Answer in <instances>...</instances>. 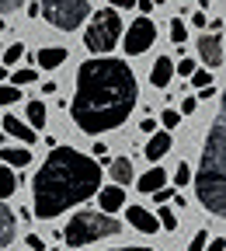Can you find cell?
<instances>
[{"mask_svg":"<svg viewBox=\"0 0 226 251\" xmlns=\"http://www.w3.org/2000/svg\"><path fill=\"white\" fill-rule=\"evenodd\" d=\"M199 56L205 63V70H219L223 67V31H212V35L199 39Z\"/></svg>","mask_w":226,"mask_h":251,"instance_id":"cell-8","label":"cell"},{"mask_svg":"<svg viewBox=\"0 0 226 251\" xmlns=\"http://www.w3.org/2000/svg\"><path fill=\"white\" fill-rule=\"evenodd\" d=\"M139 101V84L136 74L125 59L115 56H94L80 63L77 87H73V126L87 136L112 133L129 119V112Z\"/></svg>","mask_w":226,"mask_h":251,"instance_id":"cell-1","label":"cell"},{"mask_svg":"<svg viewBox=\"0 0 226 251\" xmlns=\"http://www.w3.org/2000/svg\"><path fill=\"white\" fill-rule=\"evenodd\" d=\"M28 122H31V129H45V105L42 101H28Z\"/></svg>","mask_w":226,"mask_h":251,"instance_id":"cell-20","label":"cell"},{"mask_svg":"<svg viewBox=\"0 0 226 251\" xmlns=\"http://www.w3.org/2000/svg\"><path fill=\"white\" fill-rule=\"evenodd\" d=\"M0 126H4V133L7 136H14V140H21L24 147H31V143H35V129H31V126H24L21 119H14V115H4V119H0Z\"/></svg>","mask_w":226,"mask_h":251,"instance_id":"cell-10","label":"cell"},{"mask_svg":"<svg viewBox=\"0 0 226 251\" xmlns=\"http://www.w3.org/2000/svg\"><path fill=\"white\" fill-rule=\"evenodd\" d=\"M21 7H28V0H0V14H14Z\"/></svg>","mask_w":226,"mask_h":251,"instance_id":"cell-28","label":"cell"},{"mask_svg":"<svg viewBox=\"0 0 226 251\" xmlns=\"http://www.w3.org/2000/svg\"><path fill=\"white\" fill-rule=\"evenodd\" d=\"M191 70H195V59H188V56H181V63L174 67V74H181V77H191Z\"/></svg>","mask_w":226,"mask_h":251,"instance_id":"cell-30","label":"cell"},{"mask_svg":"<svg viewBox=\"0 0 226 251\" xmlns=\"http://www.w3.org/2000/svg\"><path fill=\"white\" fill-rule=\"evenodd\" d=\"M153 196H157V202H167V199L174 196V188H167V185H164V188H157V192H153Z\"/></svg>","mask_w":226,"mask_h":251,"instance_id":"cell-35","label":"cell"},{"mask_svg":"<svg viewBox=\"0 0 226 251\" xmlns=\"http://www.w3.org/2000/svg\"><path fill=\"white\" fill-rule=\"evenodd\" d=\"M24 244H28L31 251H45V241H42L39 234H28V237H24Z\"/></svg>","mask_w":226,"mask_h":251,"instance_id":"cell-32","label":"cell"},{"mask_svg":"<svg viewBox=\"0 0 226 251\" xmlns=\"http://www.w3.org/2000/svg\"><path fill=\"white\" fill-rule=\"evenodd\" d=\"M105 153H108V143L98 140V143H94V157H105Z\"/></svg>","mask_w":226,"mask_h":251,"instance_id":"cell-36","label":"cell"},{"mask_svg":"<svg viewBox=\"0 0 226 251\" xmlns=\"http://www.w3.org/2000/svg\"><path fill=\"white\" fill-rule=\"evenodd\" d=\"M18 101H21V87L0 84V105H18Z\"/></svg>","mask_w":226,"mask_h":251,"instance_id":"cell-23","label":"cell"},{"mask_svg":"<svg viewBox=\"0 0 226 251\" xmlns=\"http://www.w3.org/2000/svg\"><path fill=\"white\" fill-rule=\"evenodd\" d=\"M143 133H157V122L153 119H143Z\"/></svg>","mask_w":226,"mask_h":251,"instance_id":"cell-39","label":"cell"},{"mask_svg":"<svg viewBox=\"0 0 226 251\" xmlns=\"http://www.w3.org/2000/svg\"><path fill=\"white\" fill-rule=\"evenodd\" d=\"M184 39H188V25L174 18V21H171V42H174V46H184Z\"/></svg>","mask_w":226,"mask_h":251,"instance_id":"cell-24","label":"cell"},{"mask_svg":"<svg viewBox=\"0 0 226 251\" xmlns=\"http://www.w3.org/2000/svg\"><path fill=\"white\" fill-rule=\"evenodd\" d=\"M167 150H171V133H167V129H164V133H160V129H157V133H150V140H146V161H153V164H157Z\"/></svg>","mask_w":226,"mask_h":251,"instance_id":"cell-15","label":"cell"},{"mask_svg":"<svg viewBox=\"0 0 226 251\" xmlns=\"http://www.w3.org/2000/svg\"><path fill=\"white\" fill-rule=\"evenodd\" d=\"M136 0H112V11H133Z\"/></svg>","mask_w":226,"mask_h":251,"instance_id":"cell-34","label":"cell"},{"mask_svg":"<svg viewBox=\"0 0 226 251\" xmlns=\"http://www.w3.org/2000/svg\"><path fill=\"white\" fill-rule=\"evenodd\" d=\"M0 147H4V133H0Z\"/></svg>","mask_w":226,"mask_h":251,"instance_id":"cell-43","label":"cell"},{"mask_svg":"<svg viewBox=\"0 0 226 251\" xmlns=\"http://www.w3.org/2000/svg\"><path fill=\"white\" fill-rule=\"evenodd\" d=\"M209 244V230H199L195 237H191V244H188V251H202Z\"/></svg>","mask_w":226,"mask_h":251,"instance_id":"cell-29","label":"cell"},{"mask_svg":"<svg viewBox=\"0 0 226 251\" xmlns=\"http://www.w3.org/2000/svg\"><path fill=\"white\" fill-rule=\"evenodd\" d=\"M136 185H139V192L153 196L157 188H164V185H167V171L160 168V164H153V168H150L146 175H139V181H136Z\"/></svg>","mask_w":226,"mask_h":251,"instance_id":"cell-16","label":"cell"},{"mask_svg":"<svg viewBox=\"0 0 226 251\" xmlns=\"http://www.w3.org/2000/svg\"><path fill=\"white\" fill-rule=\"evenodd\" d=\"M101 188V164L73 147H52L31 181V206L35 220H56L77 202L98 196Z\"/></svg>","mask_w":226,"mask_h":251,"instance_id":"cell-2","label":"cell"},{"mask_svg":"<svg viewBox=\"0 0 226 251\" xmlns=\"http://www.w3.org/2000/svg\"><path fill=\"white\" fill-rule=\"evenodd\" d=\"M14 192H18V175H14L7 164H0V202L11 199Z\"/></svg>","mask_w":226,"mask_h":251,"instance_id":"cell-19","label":"cell"},{"mask_svg":"<svg viewBox=\"0 0 226 251\" xmlns=\"http://www.w3.org/2000/svg\"><path fill=\"white\" fill-rule=\"evenodd\" d=\"M11 80H14V87H24V84H35L39 80V74L31 70V67H24V70H14V74H7Z\"/></svg>","mask_w":226,"mask_h":251,"instance_id":"cell-22","label":"cell"},{"mask_svg":"<svg viewBox=\"0 0 226 251\" xmlns=\"http://www.w3.org/2000/svg\"><path fill=\"white\" fill-rule=\"evenodd\" d=\"M0 52H4V49H0Z\"/></svg>","mask_w":226,"mask_h":251,"instance_id":"cell-44","label":"cell"},{"mask_svg":"<svg viewBox=\"0 0 226 251\" xmlns=\"http://www.w3.org/2000/svg\"><path fill=\"white\" fill-rule=\"evenodd\" d=\"M223 244H226V241H223V237H216V241H212V244H205L202 251H223Z\"/></svg>","mask_w":226,"mask_h":251,"instance_id":"cell-37","label":"cell"},{"mask_svg":"<svg viewBox=\"0 0 226 251\" xmlns=\"http://www.w3.org/2000/svg\"><path fill=\"white\" fill-rule=\"evenodd\" d=\"M209 4H212V0H199V7H202V11H205V7H209Z\"/></svg>","mask_w":226,"mask_h":251,"instance_id":"cell-42","label":"cell"},{"mask_svg":"<svg viewBox=\"0 0 226 251\" xmlns=\"http://www.w3.org/2000/svg\"><path fill=\"white\" fill-rule=\"evenodd\" d=\"M157 227H164V230H178V213L171 206H160L157 209Z\"/></svg>","mask_w":226,"mask_h":251,"instance_id":"cell-21","label":"cell"},{"mask_svg":"<svg viewBox=\"0 0 226 251\" xmlns=\"http://www.w3.org/2000/svg\"><path fill=\"white\" fill-rule=\"evenodd\" d=\"M191 84H195V87H212V70H191V77H188Z\"/></svg>","mask_w":226,"mask_h":251,"instance_id":"cell-25","label":"cell"},{"mask_svg":"<svg viewBox=\"0 0 226 251\" xmlns=\"http://www.w3.org/2000/svg\"><path fill=\"white\" fill-rule=\"evenodd\" d=\"M14 237H18V213L0 202V248L14 244Z\"/></svg>","mask_w":226,"mask_h":251,"instance_id":"cell-13","label":"cell"},{"mask_svg":"<svg viewBox=\"0 0 226 251\" xmlns=\"http://www.w3.org/2000/svg\"><path fill=\"white\" fill-rule=\"evenodd\" d=\"M171 77H174V63H171V56H157V63L150 67V84L153 87H171Z\"/></svg>","mask_w":226,"mask_h":251,"instance_id":"cell-11","label":"cell"},{"mask_svg":"<svg viewBox=\"0 0 226 251\" xmlns=\"http://www.w3.org/2000/svg\"><path fill=\"white\" fill-rule=\"evenodd\" d=\"M160 122H164V129H178V122H181V112H174V108H167L164 115H160Z\"/></svg>","mask_w":226,"mask_h":251,"instance_id":"cell-27","label":"cell"},{"mask_svg":"<svg viewBox=\"0 0 226 251\" xmlns=\"http://www.w3.org/2000/svg\"><path fill=\"white\" fill-rule=\"evenodd\" d=\"M129 224H133L139 234H157V216L150 213V209H143V206H129Z\"/></svg>","mask_w":226,"mask_h":251,"instance_id":"cell-12","label":"cell"},{"mask_svg":"<svg viewBox=\"0 0 226 251\" xmlns=\"http://www.w3.org/2000/svg\"><path fill=\"white\" fill-rule=\"evenodd\" d=\"M0 161H4L11 171H14V168L21 171V168L31 164V150H28V147H0Z\"/></svg>","mask_w":226,"mask_h":251,"instance_id":"cell-14","label":"cell"},{"mask_svg":"<svg viewBox=\"0 0 226 251\" xmlns=\"http://www.w3.org/2000/svg\"><path fill=\"white\" fill-rule=\"evenodd\" d=\"M122 234V224L115 216L101 213V209H84L77 216H70L67 230H63V241H67L70 248H80V244H94L101 237H115Z\"/></svg>","mask_w":226,"mask_h":251,"instance_id":"cell-4","label":"cell"},{"mask_svg":"<svg viewBox=\"0 0 226 251\" xmlns=\"http://www.w3.org/2000/svg\"><path fill=\"white\" fill-rule=\"evenodd\" d=\"M4 80H7V70H4V67H0V84H4Z\"/></svg>","mask_w":226,"mask_h":251,"instance_id":"cell-41","label":"cell"},{"mask_svg":"<svg viewBox=\"0 0 226 251\" xmlns=\"http://www.w3.org/2000/svg\"><path fill=\"white\" fill-rule=\"evenodd\" d=\"M67 63V49L63 46H45V49H39V67L42 70H56V67H63Z\"/></svg>","mask_w":226,"mask_h":251,"instance_id":"cell-18","label":"cell"},{"mask_svg":"<svg viewBox=\"0 0 226 251\" xmlns=\"http://www.w3.org/2000/svg\"><path fill=\"white\" fill-rule=\"evenodd\" d=\"M108 171H112V181H115V185H129V181L136 178V171H133V161H129V157H112Z\"/></svg>","mask_w":226,"mask_h":251,"instance_id":"cell-17","label":"cell"},{"mask_svg":"<svg viewBox=\"0 0 226 251\" xmlns=\"http://www.w3.org/2000/svg\"><path fill=\"white\" fill-rule=\"evenodd\" d=\"M39 14H42L52 28H59V31H77V28L87 21L90 4H87V0H42Z\"/></svg>","mask_w":226,"mask_h":251,"instance_id":"cell-6","label":"cell"},{"mask_svg":"<svg viewBox=\"0 0 226 251\" xmlns=\"http://www.w3.org/2000/svg\"><path fill=\"white\" fill-rule=\"evenodd\" d=\"M195 192L205 213H226V115L219 112L209 126V136L202 147V161L195 171Z\"/></svg>","mask_w":226,"mask_h":251,"instance_id":"cell-3","label":"cell"},{"mask_svg":"<svg viewBox=\"0 0 226 251\" xmlns=\"http://www.w3.org/2000/svg\"><path fill=\"white\" fill-rule=\"evenodd\" d=\"M174 181H178V185L184 188V185L191 181V168H188V164H181V168H178V175H174Z\"/></svg>","mask_w":226,"mask_h":251,"instance_id":"cell-31","label":"cell"},{"mask_svg":"<svg viewBox=\"0 0 226 251\" xmlns=\"http://www.w3.org/2000/svg\"><path fill=\"white\" fill-rule=\"evenodd\" d=\"M153 42H157V25H153L150 18L139 14L136 21H129V31L122 35V46H125L129 56H143Z\"/></svg>","mask_w":226,"mask_h":251,"instance_id":"cell-7","label":"cell"},{"mask_svg":"<svg viewBox=\"0 0 226 251\" xmlns=\"http://www.w3.org/2000/svg\"><path fill=\"white\" fill-rule=\"evenodd\" d=\"M21 56H24V46H21V42H14L11 49H4V52H0V59H4L7 67H11V63H18Z\"/></svg>","mask_w":226,"mask_h":251,"instance_id":"cell-26","label":"cell"},{"mask_svg":"<svg viewBox=\"0 0 226 251\" xmlns=\"http://www.w3.org/2000/svg\"><path fill=\"white\" fill-rule=\"evenodd\" d=\"M118 39H122V18H118V11L101 7L98 14H94V21L87 25V31H84V46L94 56H105L108 49L118 46Z\"/></svg>","mask_w":226,"mask_h":251,"instance_id":"cell-5","label":"cell"},{"mask_svg":"<svg viewBox=\"0 0 226 251\" xmlns=\"http://www.w3.org/2000/svg\"><path fill=\"white\" fill-rule=\"evenodd\" d=\"M98 202H101V213H118L125 206V188L122 185H108V188H98Z\"/></svg>","mask_w":226,"mask_h":251,"instance_id":"cell-9","label":"cell"},{"mask_svg":"<svg viewBox=\"0 0 226 251\" xmlns=\"http://www.w3.org/2000/svg\"><path fill=\"white\" fill-rule=\"evenodd\" d=\"M191 25H199V28H205V25H209V18H205V14H202V11H199V14H195V18H191Z\"/></svg>","mask_w":226,"mask_h":251,"instance_id":"cell-38","label":"cell"},{"mask_svg":"<svg viewBox=\"0 0 226 251\" xmlns=\"http://www.w3.org/2000/svg\"><path fill=\"white\" fill-rule=\"evenodd\" d=\"M112 251H153V248H112Z\"/></svg>","mask_w":226,"mask_h":251,"instance_id":"cell-40","label":"cell"},{"mask_svg":"<svg viewBox=\"0 0 226 251\" xmlns=\"http://www.w3.org/2000/svg\"><path fill=\"white\" fill-rule=\"evenodd\" d=\"M181 112H184V115H195V112H199V101H195V98H184V101H181Z\"/></svg>","mask_w":226,"mask_h":251,"instance_id":"cell-33","label":"cell"}]
</instances>
